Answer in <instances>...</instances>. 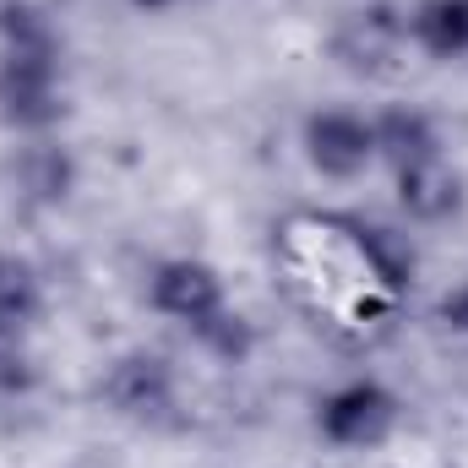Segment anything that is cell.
Returning a JSON list of instances; mask_svg holds the SVG:
<instances>
[{
	"label": "cell",
	"instance_id": "obj_2",
	"mask_svg": "<svg viewBox=\"0 0 468 468\" xmlns=\"http://www.w3.org/2000/svg\"><path fill=\"white\" fill-rule=\"evenodd\" d=\"M71 115L66 49H0V125L22 136H60Z\"/></svg>",
	"mask_w": 468,
	"mask_h": 468
},
{
	"label": "cell",
	"instance_id": "obj_10",
	"mask_svg": "<svg viewBox=\"0 0 468 468\" xmlns=\"http://www.w3.org/2000/svg\"><path fill=\"white\" fill-rule=\"evenodd\" d=\"M370 120H376V169H403V164H420L452 147L441 120L420 104H381L370 110Z\"/></svg>",
	"mask_w": 468,
	"mask_h": 468
},
{
	"label": "cell",
	"instance_id": "obj_5",
	"mask_svg": "<svg viewBox=\"0 0 468 468\" xmlns=\"http://www.w3.org/2000/svg\"><path fill=\"white\" fill-rule=\"evenodd\" d=\"M409 16L398 0H365V5H349L333 33H327V60L344 71V77H359V82H381L392 77L403 60H409Z\"/></svg>",
	"mask_w": 468,
	"mask_h": 468
},
{
	"label": "cell",
	"instance_id": "obj_15",
	"mask_svg": "<svg viewBox=\"0 0 468 468\" xmlns=\"http://www.w3.org/2000/svg\"><path fill=\"white\" fill-rule=\"evenodd\" d=\"M436 316H441V327H447L452 338H468V278H463V283H452V289L441 294Z\"/></svg>",
	"mask_w": 468,
	"mask_h": 468
},
{
	"label": "cell",
	"instance_id": "obj_9",
	"mask_svg": "<svg viewBox=\"0 0 468 468\" xmlns=\"http://www.w3.org/2000/svg\"><path fill=\"white\" fill-rule=\"evenodd\" d=\"M344 239H349V256L359 267V278L387 294V300H403L420 278V250H414V234L409 224H381V218H344Z\"/></svg>",
	"mask_w": 468,
	"mask_h": 468
},
{
	"label": "cell",
	"instance_id": "obj_4",
	"mask_svg": "<svg viewBox=\"0 0 468 468\" xmlns=\"http://www.w3.org/2000/svg\"><path fill=\"white\" fill-rule=\"evenodd\" d=\"M142 300L153 316H164L169 327H180L186 338H197L207 322H218L234 305L224 272L207 261V256H191V250H175V256H158L147 267V283H142Z\"/></svg>",
	"mask_w": 468,
	"mask_h": 468
},
{
	"label": "cell",
	"instance_id": "obj_1",
	"mask_svg": "<svg viewBox=\"0 0 468 468\" xmlns=\"http://www.w3.org/2000/svg\"><path fill=\"white\" fill-rule=\"evenodd\" d=\"M403 425V398L392 381L381 376H344L333 381L316 409H311V431L322 447L344 452V458H365V452H381Z\"/></svg>",
	"mask_w": 468,
	"mask_h": 468
},
{
	"label": "cell",
	"instance_id": "obj_14",
	"mask_svg": "<svg viewBox=\"0 0 468 468\" xmlns=\"http://www.w3.org/2000/svg\"><path fill=\"white\" fill-rule=\"evenodd\" d=\"M191 344L207 354V359H218V365H245V359L256 354V327H250V316H245L239 305H229V311H224L218 322H207Z\"/></svg>",
	"mask_w": 468,
	"mask_h": 468
},
{
	"label": "cell",
	"instance_id": "obj_8",
	"mask_svg": "<svg viewBox=\"0 0 468 468\" xmlns=\"http://www.w3.org/2000/svg\"><path fill=\"white\" fill-rule=\"evenodd\" d=\"M11 197L33 213H60L82 191V164L60 136H22L11 164H5Z\"/></svg>",
	"mask_w": 468,
	"mask_h": 468
},
{
	"label": "cell",
	"instance_id": "obj_12",
	"mask_svg": "<svg viewBox=\"0 0 468 468\" xmlns=\"http://www.w3.org/2000/svg\"><path fill=\"white\" fill-rule=\"evenodd\" d=\"M49 311V283L22 250H0V333H33Z\"/></svg>",
	"mask_w": 468,
	"mask_h": 468
},
{
	"label": "cell",
	"instance_id": "obj_7",
	"mask_svg": "<svg viewBox=\"0 0 468 468\" xmlns=\"http://www.w3.org/2000/svg\"><path fill=\"white\" fill-rule=\"evenodd\" d=\"M392 180V207L409 229H441L452 218H463L468 207V175L463 164L447 153H431L420 164H403V169H387Z\"/></svg>",
	"mask_w": 468,
	"mask_h": 468
},
{
	"label": "cell",
	"instance_id": "obj_13",
	"mask_svg": "<svg viewBox=\"0 0 468 468\" xmlns=\"http://www.w3.org/2000/svg\"><path fill=\"white\" fill-rule=\"evenodd\" d=\"M44 381V365L33 349V333H0V403L33 398Z\"/></svg>",
	"mask_w": 468,
	"mask_h": 468
},
{
	"label": "cell",
	"instance_id": "obj_3",
	"mask_svg": "<svg viewBox=\"0 0 468 468\" xmlns=\"http://www.w3.org/2000/svg\"><path fill=\"white\" fill-rule=\"evenodd\" d=\"M180 365L164 349H120L104 376H99V403L115 414L120 425H136V431H164L180 420Z\"/></svg>",
	"mask_w": 468,
	"mask_h": 468
},
{
	"label": "cell",
	"instance_id": "obj_16",
	"mask_svg": "<svg viewBox=\"0 0 468 468\" xmlns=\"http://www.w3.org/2000/svg\"><path fill=\"white\" fill-rule=\"evenodd\" d=\"M120 5H131L136 16H169V11H180V5H191V0H120Z\"/></svg>",
	"mask_w": 468,
	"mask_h": 468
},
{
	"label": "cell",
	"instance_id": "obj_11",
	"mask_svg": "<svg viewBox=\"0 0 468 468\" xmlns=\"http://www.w3.org/2000/svg\"><path fill=\"white\" fill-rule=\"evenodd\" d=\"M409 49L431 66H468V0H409Z\"/></svg>",
	"mask_w": 468,
	"mask_h": 468
},
{
	"label": "cell",
	"instance_id": "obj_6",
	"mask_svg": "<svg viewBox=\"0 0 468 468\" xmlns=\"http://www.w3.org/2000/svg\"><path fill=\"white\" fill-rule=\"evenodd\" d=\"M294 147H300V158L316 180L354 186L376 169V120L359 104H316L300 120Z\"/></svg>",
	"mask_w": 468,
	"mask_h": 468
}]
</instances>
